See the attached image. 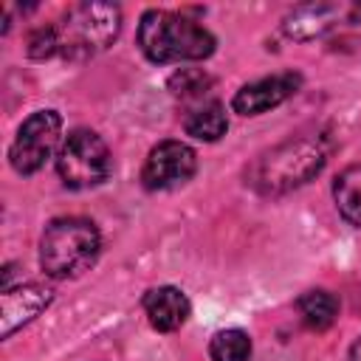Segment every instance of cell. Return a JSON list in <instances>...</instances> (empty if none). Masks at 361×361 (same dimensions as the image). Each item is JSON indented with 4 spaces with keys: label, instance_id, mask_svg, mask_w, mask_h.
<instances>
[{
    "label": "cell",
    "instance_id": "1",
    "mask_svg": "<svg viewBox=\"0 0 361 361\" xmlns=\"http://www.w3.org/2000/svg\"><path fill=\"white\" fill-rule=\"evenodd\" d=\"M121 28V11L113 3H79L68 8L59 23L37 28L28 37V54L34 59L62 56L71 62L90 59L104 51Z\"/></svg>",
    "mask_w": 361,
    "mask_h": 361
},
{
    "label": "cell",
    "instance_id": "2",
    "mask_svg": "<svg viewBox=\"0 0 361 361\" xmlns=\"http://www.w3.org/2000/svg\"><path fill=\"white\" fill-rule=\"evenodd\" d=\"M138 48L149 62L158 65L189 62V59H206L214 51V37L186 14L149 8L138 23Z\"/></svg>",
    "mask_w": 361,
    "mask_h": 361
},
{
    "label": "cell",
    "instance_id": "3",
    "mask_svg": "<svg viewBox=\"0 0 361 361\" xmlns=\"http://www.w3.org/2000/svg\"><path fill=\"white\" fill-rule=\"evenodd\" d=\"M324 161H327L324 138L299 135L262 152L245 172V180L262 195H282L307 183L313 175H319Z\"/></svg>",
    "mask_w": 361,
    "mask_h": 361
},
{
    "label": "cell",
    "instance_id": "4",
    "mask_svg": "<svg viewBox=\"0 0 361 361\" xmlns=\"http://www.w3.org/2000/svg\"><path fill=\"white\" fill-rule=\"evenodd\" d=\"M102 251V234L87 217H56L39 240V265L51 279L85 274Z\"/></svg>",
    "mask_w": 361,
    "mask_h": 361
},
{
    "label": "cell",
    "instance_id": "5",
    "mask_svg": "<svg viewBox=\"0 0 361 361\" xmlns=\"http://www.w3.org/2000/svg\"><path fill=\"white\" fill-rule=\"evenodd\" d=\"M113 158L104 138L93 130H73L59 152H56V172L68 189H90L110 178Z\"/></svg>",
    "mask_w": 361,
    "mask_h": 361
},
{
    "label": "cell",
    "instance_id": "6",
    "mask_svg": "<svg viewBox=\"0 0 361 361\" xmlns=\"http://www.w3.org/2000/svg\"><path fill=\"white\" fill-rule=\"evenodd\" d=\"M59 133H62L59 113H54V110H37V113H31L20 124V130H17L14 141H11V149H8L11 166L20 175L39 172L45 166V161L56 152Z\"/></svg>",
    "mask_w": 361,
    "mask_h": 361
},
{
    "label": "cell",
    "instance_id": "7",
    "mask_svg": "<svg viewBox=\"0 0 361 361\" xmlns=\"http://www.w3.org/2000/svg\"><path fill=\"white\" fill-rule=\"evenodd\" d=\"M197 169V155L189 144L183 141H161L158 147L149 149L144 169H141V183L149 192H164L183 186Z\"/></svg>",
    "mask_w": 361,
    "mask_h": 361
},
{
    "label": "cell",
    "instance_id": "8",
    "mask_svg": "<svg viewBox=\"0 0 361 361\" xmlns=\"http://www.w3.org/2000/svg\"><path fill=\"white\" fill-rule=\"evenodd\" d=\"M299 85H302L299 73H274V76L257 79L251 85H243L234 93L231 107L240 116H259V113H268V110L279 107L282 102H288L299 90Z\"/></svg>",
    "mask_w": 361,
    "mask_h": 361
},
{
    "label": "cell",
    "instance_id": "9",
    "mask_svg": "<svg viewBox=\"0 0 361 361\" xmlns=\"http://www.w3.org/2000/svg\"><path fill=\"white\" fill-rule=\"evenodd\" d=\"M54 299V290L51 288H42V285H17V288H3V296H0V336L8 338L17 327L28 324L34 316H39Z\"/></svg>",
    "mask_w": 361,
    "mask_h": 361
},
{
    "label": "cell",
    "instance_id": "10",
    "mask_svg": "<svg viewBox=\"0 0 361 361\" xmlns=\"http://www.w3.org/2000/svg\"><path fill=\"white\" fill-rule=\"evenodd\" d=\"M189 299L180 288H172V285H161V288H152L147 290L144 296V313L149 319V324L161 333H172L178 327L186 324L189 319Z\"/></svg>",
    "mask_w": 361,
    "mask_h": 361
},
{
    "label": "cell",
    "instance_id": "11",
    "mask_svg": "<svg viewBox=\"0 0 361 361\" xmlns=\"http://www.w3.org/2000/svg\"><path fill=\"white\" fill-rule=\"evenodd\" d=\"M183 130H186V135H192L197 141H217L220 135H226L228 118H226L223 102H217V99L195 102L183 113Z\"/></svg>",
    "mask_w": 361,
    "mask_h": 361
},
{
    "label": "cell",
    "instance_id": "12",
    "mask_svg": "<svg viewBox=\"0 0 361 361\" xmlns=\"http://www.w3.org/2000/svg\"><path fill=\"white\" fill-rule=\"evenodd\" d=\"M333 197L341 212V217L353 226H361V164L347 166L336 183H333Z\"/></svg>",
    "mask_w": 361,
    "mask_h": 361
},
{
    "label": "cell",
    "instance_id": "13",
    "mask_svg": "<svg viewBox=\"0 0 361 361\" xmlns=\"http://www.w3.org/2000/svg\"><path fill=\"white\" fill-rule=\"evenodd\" d=\"M336 14H338L336 6H302L288 17L285 31L296 39H310V37L324 34L333 25Z\"/></svg>",
    "mask_w": 361,
    "mask_h": 361
},
{
    "label": "cell",
    "instance_id": "14",
    "mask_svg": "<svg viewBox=\"0 0 361 361\" xmlns=\"http://www.w3.org/2000/svg\"><path fill=\"white\" fill-rule=\"evenodd\" d=\"M296 307H299V316H302L305 327H310V330H327L338 316V299L327 290L302 293Z\"/></svg>",
    "mask_w": 361,
    "mask_h": 361
},
{
    "label": "cell",
    "instance_id": "15",
    "mask_svg": "<svg viewBox=\"0 0 361 361\" xmlns=\"http://www.w3.org/2000/svg\"><path fill=\"white\" fill-rule=\"evenodd\" d=\"M212 361H248L251 358V338L240 327L217 330L209 341Z\"/></svg>",
    "mask_w": 361,
    "mask_h": 361
},
{
    "label": "cell",
    "instance_id": "16",
    "mask_svg": "<svg viewBox=\"0 0 361 361\" xmlns=\"http://www.w3.org/2000/svg\"><path fill=\"white\" fill-rule=\"evenodd\" d=\"M209 87H212V79L203 71H197V68H180L178 73L169 76V90L175 96H180V99H186V102L206 99Z\"/></svg>",
    "mask_w": 361,
    "mask_h": 361
},
{
    "label": "cell",
    "instance_id": "17",
    "mask_svg": "<svg viewBox=\"0 0 361 361\" xmlns=\"http://www.w3.org/2000/svg\"><path fill=\"white\" fill-rule=\"evenodd\" d=\"M350 361H361V338L350 347Z\"/></svg>",
    "mask_w": 361,
    "mask_h": 361
}]
</instances>
